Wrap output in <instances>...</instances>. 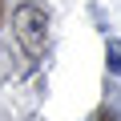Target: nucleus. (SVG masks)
<instances>
[{
  "label": "nucleus",
  "instance_id": "obj_5",
  "mask_svg": "<svg viewBox=\"0 0 121 121\" xmlns=\"http://www.w3.org/2000/svg\"><path fill=\"white\" fill-rule=\"evenodd\" d=\"M0 20H4V0H0Z\"/></svg>",
  "mask_w": 121,
  "mask_h": 121
},
{
  "label": "nucleus",
  "instance_id": "obj_3",
  "mask_svg": "<svg viewBox=\"0 0 121 121\" xmlns=\"http://www.w3.org/2000/svg\"><path fill=\"white\" fill-rule=\"evenodd\" d=\"M105 65H109V73L121 77V40H109L105 44Z\"/></svg>",
  "mask_w": 121,
  "mask_h": 121
},
{
  "label": "nucleus",
  "instance_id": "obj_2",
  "mask_svg": "<svg viewBox=\"0 0 121 121\" xmlns=\"http://www.w3.org/2000/svg\"><path fill=\"white\" fill-rule=\"evenodd\" d=\"M12 60H16V56H12V48H8V44H0V81H8V77H16V73H20V65H12Z\"/></svg>",
  "mask_w": 121,
  "mask_h": 121
},
{
  "label": "nucleus",
  "instance_id": "obj_4",
  "mask_svg": "<svg viewBox=\"0 0 121 121\" xmlns=\"http://www.w3.org/2000/svg\"><path fill=\"white\" fill-rule=\"evenodd\" d=\"M93 121H117V113H113V109H101V113H97Z\"/></svg>",
  "mask_w": 121,
  "mask_h": 121
},
{
  "label": "nucleus",
  "instance_id": "obj_1",
  "mask_svg": "<svg viewBox=\"0 0 121 121\" xmlns=\"http://www.w3.org/2000/svg\"><path fill=\"white\" fill-rule=\"evenodd\" d=\"M12 28H16V40L28 56H40L44 44H48V12L40 4H20L12 12Z\"/></svg>",
  "mask_w": 121,
  "mask_h": 121
}]
</instances>
